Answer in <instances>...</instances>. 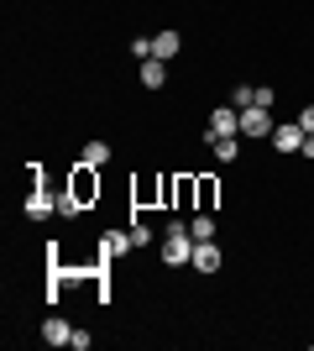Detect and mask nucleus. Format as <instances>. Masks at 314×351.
I'll use <instances>...</instances> for the list:
<instances>
[{
    "instance_id": "20e7f679",
    "label": "nucleus",
    "mask_w": 314,
    "mask_h": 351,
    "mask_svg": "<svg viewBox=\"0 0 314 351\" xmlns=\"http://www.w3.org/2000/svg\"><path fill=\"white\" fill-rule=\"evenodd\" d=\"M241 136H272L267 105H246V110H241Z\"/></svg>"
},
{
    "instance_id": "423d86ee",
    "label": "nucleus",
    "mask_w": 314,
    "mask_h": 351,
    "mask_svg": "<svg viewBox=\"0 0 314 351\" xmlns=\"http://www.w3.org/2000/svg\"><path fill=\"white\" fill-rule=\"evenodd\" d=\"M194 267L199 273H220V247L215 241H194Z\"/></svg>"
},
{
    "instance_id": "a211bd4d",
    "label": "nucleus",
    "mask_w": 314,
    "mask_h": 351,
    "mask_svg": "<svg viewBox=\"0 0 314 351\" xmlns=\"http://www.w3.org/2000/svg\"><path fill=\"white\" fill-rule=\"evenodd\" d=\"M90 341H94L90 330H74V336H68V346H74V351H90Z\"/></svg>"
},
{
    "instance_id": "9d476101",
    "label": "nucleus",
    "mask_w": 314,
    "mask_h": 351,
    "mask_svg": "<svg viewBox=\"0 0 314 351\" xmlns=\"http://www.w3.org/2000/svg\"><path fill=\"white\" fill-rule=\"evenodd\" d=\"M68 336H74V325H63L58 315L42 325V341H47V346H68Z\"/></svg>"
},
{
    "instance_id": "2eb2a0df",
    "label": "nucleus",
    "mask_w": 314,
    "mask_h": 351,
    "mask_svg": "<svg viewBox=\"0 0 314 351\" xmlns=\"http://www.w3.org/2000/svg\"><path fill=\"white\" fill-rule=\"evenodd\" d=\"M231 105H236V110L257 105V84H236V89H231Z\"/></svg>"
},
{
    "instance_id": "f3484780",
    "label": "nucleus",
    "mask_w": 314,
    "mask_h": 351,
    "mask_svg": "<svg viewBox=\"0 0 314 351\" xmlns=\"http://www.w3.org/2000/svg\"><path fill=\"white\" fill-rule=\"evenodd\" d=\"M131 241H136V247H147V241H152V226H142V220H136V226H131Z\"/></svg>"
},
{
    "instance_id": "0eeeda50",
    "label": "nucleus",
    "mask_w": 314,
    "mask_h": 351,
    "mask_svg": "<svg viewBox=\"0 0 314 351\" xmlns=\"http://www.w3.org/2000/svg\"><path fill=\"white\" fill-rule=\"evenodd\" d=\"M142 84H147V89H163L168 84V58H147V63H142Z\"/></svg>"
},
{
    "instance_id": "6ab92c4d",
    "label": "nucleus",
    "mask_w": 314,
    "mask_h": 351,
    "mask_svg": "<svg viewBox=\"0 0 314 351\" xmlns=\"http://www.w3.org/2000/svg\"><path fill=\"white\" fill-rule=\"evenodd\" d=\"M299 126H304V136H314V105H304V110H299Z\"/></svg>"
},
{
    "instance_id": "9b49d317",
    "label": "nucleus",
    "mask_w": 314,
    "mask_h": 351,
    "mask_svg": "<svg viewBox=\"0 0 314 351\" xmlns=\"http://www.w3.org/2000/svg\"><path fill=\"white\" fill-rule=\"evenodd\" d=\"M189 231H194V241H215V215H209V210H199V215L189 220Z\"/></svg>"
},
{
    "instance_id": "39448f33",
    "label": "nucleus",
    "mask_w": 314,
    "mask_h": 351,
    "mask_svg": "<svg viewBox=\"0 0 314 351\" xmlns=\"http://www.w3.org/2000/svg\"><path fill=\"white\" fill-rule=\"evenodd\" d=\"M272 147H278V152H299L304 147V126L299 121H293V126H272Z\"/></svg>"
},
{
    "instance_id": "ddd939ff",
    "label": "nucleus",
    "mask_w": 314,
    "mask_h": 351,
    "mask_svg": "<svg viewBox=\"0 0 314 351\" xmlns=\"http://www.w3.org/2000/svg\"><path fill=\"white\" fill-rule=\"evenodd\" d=\"M209 147H215V158H220V162H236V152H241V142H236V136H215Z\"/></svg>"
},
{
    "instance_id": "f8f14e48",
    "label": "nucleus",
    "mask_w": 314,
    "mask_h": 351,
    "mask_svg": "<svg viewBox=\"0 0 314 351\" xmlns=\"http://www.w3.org/2000/svg\"><path fill=\"white\" fill-rule=\"evenodd\" d=\"M152 47H157V58H179V32H157V37H152Z\"/></svg>"
},
{
    "instance_id": "f03ea898",
    "label": "nucleus",
    "mask_w": 314,
    "mask_h": 351,
    "mask_svg": "<svg viewBox=\"0 0 314 351\" xmlns=\"http://www.w3.org/2000/svg\"><path fill=\"white\" fill-rule=\"evenodd\" d=\"M215 136H241V110H236V105H215L205 142H215Z\"/></svg>"
},
{
    "instance_id": "f257e3e1",
    "label": "nucleus",
    "mask_w": 314,
    "mask_h": 351,
    "mask_svg": "<svg viewBox=\"0 0 314 351\" xmlns=\"http://www.w3.org/2000/svg\"><path fill=\"white\" fill-rule=\"evenodd\" d=\"M163 263H168V267L194 263V231H189V226H179V220L163 231Z\"/></svg>"
},
{
    "instance_id": "7ed1b4c3",
    "label": "nucleus",
    "mask_w": 314,
    "mask_h": 351,
    "mask_svg": "<svg viewBox=\"0 0 314 351\" xmlns=\"http://www.w3.org/2000/svg\"><path fill=\"white\" fill-rule=\"evenodd\" d=\"M94 194H100V178H94V168H84V162H79V173H74V189H68V205H90Z\"/></svg>"
},
{
    "instance_id": "1a4fd4ad",
    "label": "nucleus",
    "mask_w": 314,
    "mask_h": 351,
    "mask_svg": "<svg viewBox=\"0 0 314 351\" xmlns=\"http://www.w3.org/2000/svg\"><path fill=\"white\" fill-rule=\"evenodd\" d=\"M79 162H84V168H105V162H110V142H84Z\"/></svg>"
},
{
    "instance_id": "dca6fc26",
    "label": "nucleus",
    "mask_w": 314,
    "mask_h": 351,
    "mask_svg": "<svg viewBox=\"0 0 314 351\" xmlns=\"http://www.w3.org/2000/svg\"><path fill=\"white\" fill-rule=\"evenodd\" d=\"M131 58H136V63L157 58V47H152V37H136V43H131Z\"/></svg>"
},
{
    "instance_id": "4468645a",
    "label": "nucleus",
    "mask_w": 314,
    "mask_h": 351,
    "mask_svg": "<svg viewBox=\"0 0 314 351\" xmlns=\"http://www.w3.org/2000/svg\"><path fill=\"white\" fill-rule=\"evenodd\" d=\"M27 215H31V220H47V215H53V199H47V194L37 189V194L27 199Z\"/></svg>"
},
{
    "instance_id": "6e6552de",
    "label": "nucleus",
    "mask_w": 314,
    "mask_h": 351,
    "mask_svg": "<svg viewBox=\"0 0 314 351\" xmlns=\"http://www.w3.org/2000/svg\"><path fill=\"white\" fill-rule=\"evenodd\" d=\"M126 247H136L131 231H105V236H100V252H105V257H120Z\"/></svg>"
}]
</instances>
